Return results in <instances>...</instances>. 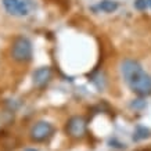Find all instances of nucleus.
I'll return each instance as SVG.
<instances>
[{"label":"nucleus","instance_id":"nucleus-5","mask_svg":"<svg viewBox=\"0 0 151 151\" xmlns=\"http://www.w3.org/2000/svg\"><path fill=\"white\" fill-rule=\"evenodd\" d=\"M6 11L14 17H25L29 14V4L25 0H1Z\"/></svg>","mask_w":151,"mask_h":151},{"label":"nucleus","instance_id":"nucleus-11","mask_svg":"<svg viewBox=\"0 0 151 151\" xmlns=\"http://www.w3.org/2000/svg\"><path fill=\"white\" fill-rule=\"evenodd\" d=\"M24 151H37V150H36V148H25Z\"/></svg>","mask_w":151,"mask_h":151},{"label":"nucleus","instance_id":"nucleus-6","mask_svg":"<svg viewBox=\"0 0 151 151\" xmlns=\"http://www.w3.org/2000/svg\"><path fill=\"white\" fill-rule=\"evenodd\" d=\"M51 79V69L49 67H40L33 72V85L36 87H45Z\"/></svg>","mask_w":151,"mask_h":151},{"label":"nucleus","instance_id":"nucleus-1","mask_svg":"<svg viewBox=\"0 0 151 151\" xmlns=\"http://www.w3.org/2000/svg\"><path fill=\"white\" fill-rule=\"evenodd\" d=\"M121 73L125 82L139 96L151 94V76L137 61L126 58L121 63Z\"/></svg>","mask_w":151,"mask_h":151},{"label":"nucleus","instance_id":"nucleus-4","mask_svg":"<svg viewBox=\"0 0 151 151\" xmlns=\"http://www.w3.org/2000/svg\"><path fill=\"white\" fill-rule=\"evenodd\" d=\"M87 132V122L86 119L81 115H75L68 119L65 125V133L72 139H82Z\"/></svg>","mask_w":151,"mask_h":151},{"label":"nucleus","instance_id":"nucleus-2","mask_svg":"<svg viewBox=\"0 0 151 151\" xmlns=\"http://www.w3.org/2000/svg\"><path fill=\"white\" fill-rule=\"evenodd\" d=\"M11 57L17 63H27L32 58V43L27 37L19 36L13 42Z\"/></svg>","mask_w":151,"mask_h":151},{"label":"nucleus","instance_id":"nucleus-8","mask_svg":"<svg viewBox=\"0 0 151 151\" xmlns=\"http://www.w3.org/2000/svg\"><path fill=\"white\" fill-rule=\"evenodd\" d=\"M150 136V130L146 128H143V126H137L136 129V132H134V136H133V140H143V139H146Z\"/></svg>","mask_w":151,"mask_h":151},{"label":"nucleus","instance_id":"nucleus-10","mask_svg":"<svg viewBox=\"0 0 151 151\" xmlns=\"http://www.w3.org/2000/svg\"><path fill=\"white\" fill-rule=\"evenodd\" d=\"M144 105H146V103L143 100H133V103H132L133 108H143Z\"/></svg>","mask_w":151,"mask_h":151},{"label":"nucleus","instance_id":"nucleus-9","mask_svg":"<svg viewBox=\"0 0 151 151\" xmlns=\"http://www.w3.org/2000/svg\"><path fill=\"white\" fill-rule=\"evenodd\" d=\"M148 6H147V0H136L134 1V9L137 10H146Z\"/></svg>","mask_w":151,"mask_h":151},{"label":"nucleus","instance_id":"nucleus-12","mask_svg":"<svg viewBox=\"0 0 151 151\" xmlns=\"http://www.w3.org/2000/svg\"><path fill=\"white\" fill-rule=\"evenodd\" d=\"M147 6H148V7H151V0H147Z\"/></svg>","mask_w":151,"mask_h":151},{"label":"nucleus","instance_id":"nucleus-7","mask_svg":"<svg viewBox=\"0 0 151 151\" xmlns=\"http://www.w3.org/2000/svg\"><path fill=\"white\" fill-rule=\"evenodd\" d=\"M97 9L104 11V13H114L115 10L118 9V3L114 1V0H103L99 3Z\"/></svg>","mask_w":151,"mask_h":151},{"label":"nucleus","instance_id":"nucleus-3","mask_svg":"<svg viewBox=\"0 0 151 151\" xmlns=\"http://www.w3.org/2000/svg\"><path fill=\"white\" fill-rule=\"evenodd\" d=\"M54 133V126L47 122V121H39L33 125L31 130H29V137L35 143H42L46 142L53 136Z\"/></svg>","mask_w":151,"mask_h":151}]
</instances>
